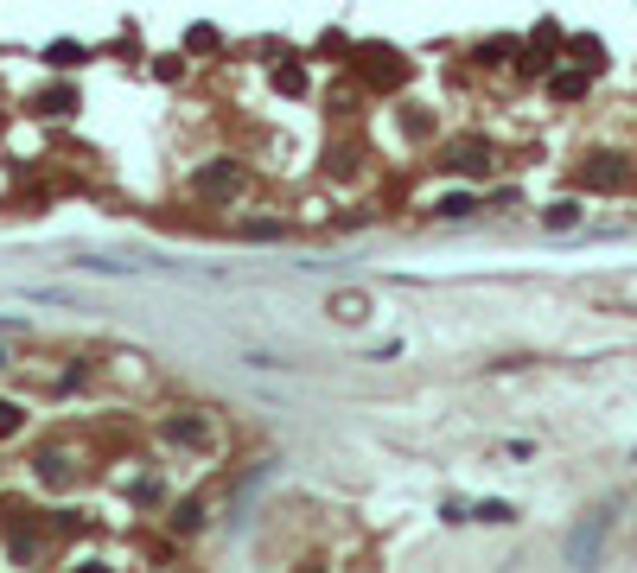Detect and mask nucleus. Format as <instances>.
I'll return each instance as SVG.
<instances>
[{
  "label": "nucleus",
  "instance_id": "f257e3e1",
  "mask_svg": "<svg viewBox=\"0 0 637 573\" xmlns=\"http://www.w3.org/2000/svg\"><path fill=\"white\" fill-rule=\"evenodd\" d=\"M580 179H587V185H599V191H618V185L631 179V166L618 160V153H599V160H593L587 172H580Z\"/></svg>",
  "mask_w": 637,
  "mask_h": 573
},
{
  "label": "nucleus",
  "instance_id": "f03ea898",
  "mask_svg": "<svg viewBox=\"0 0 637 573\" xmlns=\"http://www.w3.org/2000/svg\"><path fill=\"white\" fill-rule=\"evenodd\" d=\"M325 312H332L338 325H364V319H370V293H351V287H344V293L325 300Z\"/></svg>",
  "mask_w": 637,
  "mask_h": 573
},
{
  "label": "nucleus",
  "instance_id": "7ed1b4c3",
  "mask_svg": "<svg viewBox=\"0 0 637 573\" xmlns=\"http://www.w3.org/2000/svg\"><path fill=\"white\" fill-rule=\"evenodd\" d=\"M446 166H459V172H485V166H491V153L478 147V141H459V147H453V160H446Z\"/></svg>",
  "mask_w": 637,
  "mask_h": 573
},
{
  "label": "nucleus",
  "instance_id": "20e7f679",
  "mask_svg": "<svg viewBox=\"0 0 637 573\" xmlns=\"http://www.w3.org/2000/svg\"><path fill=\"white\" fill-rule=\"evenodd\" d=\"M555 96H561V102H574V96H587V77H555Z\"/></svg>",
  "mask_w": 637,
  "mask_h": 573
},
{
  "label": "nucleus",
  "instance_id": "39448f33",
  "mask_svg": "<svg viewBox=\"0 0 637 573\" xmlns=\"http://www.w3.org/2000/svg\"><path fill=\"white\" fill-rule=\"evenodd\" d=\"M13 427H20V408H7V402H0V433H13Z\"/></svg>",
  "mask_w": 637,
  "mask_h": 573
}]
</instances>
